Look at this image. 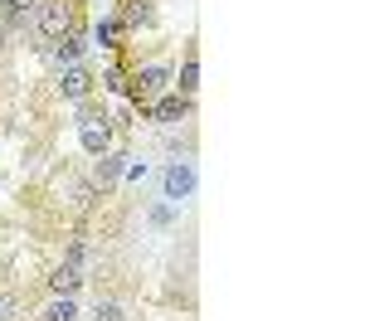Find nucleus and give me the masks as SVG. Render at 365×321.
I'll return each mask as SVG.
<instances>
[{"label":"nucleus","instance_id":"obj_21","mask_svg":"<svg viewBox=\"0 0 365 321\" xmlns=\"http://www.w3.org/2000/svg\"><path fill=\"white\" fill-rule=\"evenodd\" d=\"M0 83H5V78H0Z\"/></svg>","mask_w":365,"mask_h":321},{"label":"nucleus","instance_id":"obj_13","mask_svg":"<svg viewBox=\"0 0 365 321\" xmlns=\"http://www.w3.org/2000/svg\"><path fill=\"white\" fill-rule=\"evenodd\" d=\"M117 20L127 25V34H132V29H141V25H151V0H122Z\"/></svg>","mask_w":365,"mask_h":321},{"label":"nucleus","instance_id":"obj_5","mask_svg":"<svg viewBox=\"0 0 365 321\" xmlns=\"http://www.w3.org/2000/svg\"><path fill=\"white\" fill-rule=\"evenodd\" d=\"M195 195V166L190 161H170L166 171H161V200L166 204H180Z\"/></svg>","mask_w":365,"mask_h":321},{"label":"nucleus","instance_id":"obj_18","mask_svg":"<svg viewBox=\"0 0 365 321\" xmlns=\"http://www.w3.org/2000/svg\"><path fill=\"white\" fill-rule=\"evenodd\" d=\"M127 180H146V175H151V166H146V161H127Z\"/></svg>","mask_w":365,"mask_h":321},{"label":"nucleus","instance_id":"obj_19","mask_svg":"<svg viewBox=\"0 0 365 321\" xmlns=\"http://www.w3.org/2000/svg\"><path fill=\"white\" fill-rule=\"evenodd\" d=\"M10 317V297H5V292H0V321Z\"/></svg>","mask_w":365,"mask_h":321},{"label":"nucleus","instance_id":"obj_7","mask_svg":"<svg viewBox=\"0 0 365 321\" xmlns=\"http://www.w3.org/2000/svg\"><path fill=\"white\" fill-rule=\"evenodd\" d=\"M93 161H98V166H93V185L108 195L117 180H122V171H127V161H132V156H122V151H103V156H93Z\"/></svg>","mask_w":365,"mask_h":321},{"label":"nucleus","instance_id":"obj_3","mask_svg":"<svg viewBox=\"0 0 365 321\" xmlns=\"http://www.w3.org/2000/svg\"><path fill=\"white\" fill-rule=\"evenodd\" d=\"M78 146L88 156L113 151V117L108 112H78Z\"/></svg>","mask_w":365,"mask_h":321},{"label":"nucleus","instance_id":"obj_17","mask_svg":"<svg viewBox=\"0 0 365 321\" xmlns=\"http://www.w3.org/2000/svg\"><path fill=\"white\" fill-rule=\"evenodd\" d=\"M170 219H175V204H151V224L156 229H166Z\"/></svg>","mask_w":365,"mask_h":321},{"label":"nucleus","instance_id":"obj_6","mask_svg":"<svg viewBox=\"0 0 365 321\" xmlns=\"http://www.w3.org/2000/svg\"><path fill=\"white\" fill-rule=\"evenodd\" d=\"M93 88H98L93 68H83V63H68V68H58V93H63L68 102H88V98H93Z\"/></svg>","mask_w":365,"mask_h":321},{"label":"nucleus","instance_id":"obj_14","mask_svg":"<svg viewBox=\"0 0 365 321\" xmlns=\"http://www.w3.org/2000/svg\"><path fill=\"white\" fill-rule=\"evenodd\" d=\"M98 83H103V93H127V68H122L117 58H108V63H103V78H98Z\"/></svg>","mask_w":365,"mask_h":321},{"label":"nucleus","instance_id":"obj_11","mask_svg":"<svg viewBox=\"0 0 365 321\" xmlns=\"http://www.w3.org/2000/svg\"><path fill=\"white\" fill-rule=\"evenodd\" d=\"M170 88H175L180 98H195V88H200V54H195V49L185 54V63H180V73L170 78Z\"/></svg>","mask_w":365,"mask_h":321},{"label":"nucleus","instance_id":"obj_20","mask_svg":"<svg viewBox=\"0 0 365 321\" xmlns=\"http://www.w3.org/2000/svg\"><path fill=\"white\" fill-rule=\"evenodd\" d=\"M5 44H10V29H5V20H0V49H5Z\"/></svg>","mask_w":365,"mask_h":321},{"label":"nucleus","instance_id":"obj_16","mask_svg":"<svg viewBox=\"0 0 365 321\" xmlns=\"http://www.w3.org/2000/svg\"><path fill=\"white\" fill-rule=\"evenodd\" d=\"M93 321H127V317H122L117 302H98V307H93Z\"/></svg>","mask_w":365,"mask_h":321},{"label":"nucleus","instance_id":"obj_10","mask_svg":"<svg viewBox=\"0 0 365 321\" xmlns=\"http://www.w3.org/2000/svg\"><path fill=\"white\" fill-rule=\"evenodd\" d=\"M49 288H54V297H73V292L83 288V268H78V263H58L54 273H49Z\"/></svg>","mask_w":365,"mask_h":321},{"label":"nucleus","instance_id":"obj_12","mask_svg":"<svg viewBox=\"0 0 365 321\" xmlns=\"http://www.w3.org/2000/svg\"><path fill=\"white\" fill-rule=\"evenodd\" d=\"M0 20H5V29L15 34L20 25H29L34 20V0H0Z\"/></svg>","mask_w":365,"mask_h":321},{"label":"nucleus","instance_id":"obj_2","mask_svg":"<svg viewBox=\"0 0 365 321\" xmlns=\"http://www.w3.org/2000/svg\"><path fill=\"white\" fill-rule=\"evenodd\" d=\"M170 78H175V68H170V63H141V68L127 73V93H132V102L146 107L151 98L170 93Z\"/></svg>","mask_w":365,"mask_h":321},{"label":"nucleus","instance_id":"obj_9","mask_svg":"<svg viewBox=\"0 0 365 321\" xmlns=\"http://www.w3.org/2000/svg\"><path fill=\"white\" fill-rule=\"evenodd\" d=\"M83 54H88V34H83V29H78V34H63V39H54V44H49V58H54L58 68L83 63Z\"/></svg>","mask_w":365,"mask_h":321},{"label":"nucleus","instance_id":"obj_4","mask_svg":"<svg viewBox=\"0 0 365 321\" xmlns=\"http://www.w3.org/2000/svg\"><path fill=\"white\" fill-rule=\"evenodd\" d=\"M141 112H146V122H156V127H180V122L190 117V98H180V93L170 88L161 98H151Z\"/></svg>","mask_w":365,"mask_h":321},{"label":"nucleus","instance_id":"obj_15","mask_svg":"<svg viewBox=\"0 0 365 321\" xmlns=\"http://www.w3.org/2000/svg\"><path fill=\"white\" fill-rule=\"evenodd\" d=\"M39 317H44V321H78V302H73V297H54Z\"/></svg>","mask_w":365,"mask_h":321},{"label":"nucleus","instance_id":"obj_1","mask_svg":"<svg viewBox=\"0 0 365 321\" xmlns=\"http://www.w3.org/2000/svg\"><path fill=\"white\" fill-rule=\"evenodd\" d=\"M39 39H63V34H78V0H34V20Z\"/></svg>","mask_w":365,"mask_h":321},{"label":"nucleus","instance_id":"obj_8","mask_svg":"<svg viewBox=\"0 0 365 321\" xmlns=\"http://www.w3.org/2000/svg\"><path fill=\"white\" fill-rule=\"evenodd\" d=\"M122 39H127V25H122L117 15H103V20L93 25V39H88V44H98L103 54H117V49H122Z\"/></svg>","mask_w":365,"mask_h":321}]
</instances>
